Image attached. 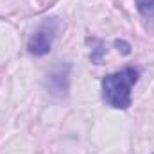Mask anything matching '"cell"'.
Segmentation results:
<instances>
[{"label": "cell", "instance_id": "1", "mask_svg": "<svg viewBox=\"0 0 154 154\" xmlns=\"http://www.w3.org/2000/svg\"><path fill=\"white\" fill-rule=\"evenodd\" d=\"M138 81V70L127 66L120 72L102 79V97L108 106L115 109H127L131 106V88Z\"/></svg>", "mask_w": 154, "mask_h": 154}, {"label": "cell", "instance_id": "2", "mask_svg": "<svg viewBox=\"0 0 154 154\" xmlns=\"http://www.w3.org/2000/svg\"><path fill=\"white\" fill-rule=\"evenodd\" d=\"M56 32H57V20L56 18L45 20L38 27V31L31 36L29 43H27L29 52L32 56H45V54H48L50 48H52V41L56 38Z\"/></svg>", "mask_w": 154, "mask_h": 154}, {"label": "cell", "instance_id": "3", "mask_svg": "<svg viewBox=\"0 0 154 154\" xmlns=\"http://www.w3.org/2000/svg\"><path fill=\"white\" fill-rule=\"evenodd\" d=\"M136 7L143 18H154V0H136Z\"/></svg>", "mask_w": 154, "mask_h": 154}]
</instances>
